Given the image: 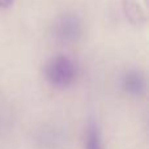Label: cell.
Wrapping results in <instances>:
<instances>
[{
	"instance_id": "6da1fadb",
	"label": "cell",
	"mask_w": 149,
	"mask_h": 149,
	"mask_svg": "<svg viewBox=\"0 0 149 149\" xmlns=\"http://www.w3.org/2000/svg\"><path fill=\"white\" fill-rule=\"evenodd\" d=\"M46 81L56 89H67L77 79V65L67 55H54L43 65Z\"/></svg>"
},
{
	"instance_id": "7a4b0ae2",
	"label": "cell",
	"mask_w": 149,
	"mask_h": 149,
	"mask_svg": "<svg viewBox=\"0 0 149 149\" xmlns=\"http://www.w3.org/2000/svg\"><path fill=\"white\" fill-rule=\"evenodd\" d=\"M84 26L82 21L76 13L64 12L56 16L51 26V34L58 43L73 45L82 37Z\"/></svg>"
},
{
	"instance_id": "3957f363",
	"label": "cell",
	"mask_w": 149,
	"mask_h": 149,
	"mask_svg": "<svg viewBox=\"0 0 149 149\" xmlns=\"http://www.w3.org/2000/svg\"><path fill=\"white\" fill-rule=\"evenodd\" d=\"M120 88L130 97L140 98L147 92V77L143 71L136 68L127 70L120 77Z\"/></svg>"
},
{
	"instance_id": "277c9868",
	"label": "cell",
	"mask_w": 149,
	"mask_h": 149,
	"mask_svg": "<svg viewBox=\"0 0 149 149\" xmlns=\"http://www.w3.org/2000/svg\"><path fill=\"white\" fill-rule=\"evenodd\" d=\"M123 10L127 20L135 26H140L144 24L145 15L140 4L136 0H123Z\"/></svg>"
},
{
	"instance_id": "5b68a950",
	"label": "cell",
	"mask_w": 149,
	"mask_h": 149,
	"mask_svg": "<svg viewBox=\"0 0 149 149\" xmlns=\"http://www.w3.org/2000/svg\"><path fill=\"white\" fill-rule=\"evenodd\" d=\"M85 149H102L101 131L97 122L90 120L85 131Z\"/></svg>"
},
{
	"instance_id": "8992f818",
	"label": "cell",
	"mask_w": 149,
	"mask_h": 149,
	"mask_svg": "<svg viewBox=\"0 0 149 149\" xmlns=\"http://www.w3.org/2000/svg\"><path fill=\"white\" fill-rule=\"evenodd\" d=\"M15 0H0V8H8L13 4Z\"/></svg>"
}]
</instances>
